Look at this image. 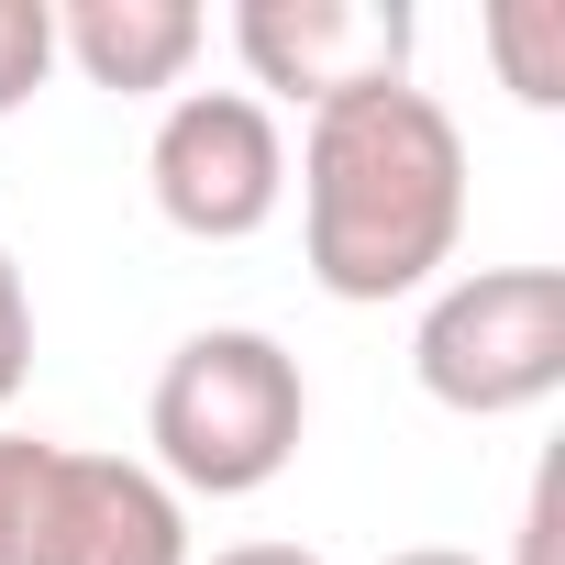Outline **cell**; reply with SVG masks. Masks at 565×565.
<instances>
[{
    "instance_id": "obj_1",
    "label": "cell",
    "mask_w": 565,
    "mask_h": 565,
    "mask_svg": "<svg viewBox=\"0 0 565 565\" xmlns=\"http://www.w3.org/2000/svg\"><path fill=\"white\" fill-rule=\"evenodd\" d=\"M466 244V134L433 89H355L300 134V255L333 300L388 311L444 289Z\"/></svg>"
},
{
    "instance_id": "obj_2",
    "label": "cell",
    "mask_w": 565,
    "mask_h": 565,
    "mask_svg": "<svg viewBox=\"0 0 565 565\" xmlns=\"http://www.w3.org/2000/svg\"><path fill=\"white\" fill-rule=\"evenodd\" d=\"M300 433H311V377L255 322L189 333L156 366V399H145V444H156V477L178 499H255V488H277L289 455H300Z\"/></svg>"
},
{
    "instance_id": "obj_3",
    "label": "cell",
    "mask_w": 565,
    "mask_h": 565,
    "mask_svg": "<svg viewBox=\"0 0 565 565\" xmlns=\"http://www.w3.org/2000/svg\"><path fill=\"white\" fill-rule=\"evenodd\" d=\"M411 377L422 399L466 411V422H510L543 411L565 388V266H466L422 300L411 333Z\"/></svg>"
},
{
    "instance_id": "obj_4",
    "label": "cell",
    "mask_w": 565,
    "mask_h": 565,
    "mask_svg": "<svg viewBox=\"0 0 565 565\" xmlns=\"http://www.w3.org/2000/svg\"><path fill=\"white\" fill-rule=\"evenodd\" d=\"M145 189L189 244H244L289 200V134L255 89H178L145 145Z\"/></svg>"
},
{
    "instance_id": "obj_5",
    "label": "cell",
    "mask_w": 565,
    "mask_h": 565,
    "mask_svg": "<svg viewBox=\"0 0 565 565\" xmlns=\"http://www.w3.org/2000/svg\"><path fill=\"white\" fill-rule=\"evenodd\" d=\"M411 0H244L233 12V56L255 78V100L277 111H333L355 89H399L411 78Z\"/></svg>"
},
{
    "instance_id": "obj_6",
    "label": "cell",
    "mask_w": 565,
    "mask_h": 565,
    "mask_svg": "<svg viewBox=\"0 0 565 565\" xmlns=\"http://www.w3.org/2000/svg\"><path fill=\"white\" fill-rule=\"evenodd\" d=\"M23 565H189V499L134 455H45Z\"/></svg>"
},
{
    "instance_id": "obj_7",
    "label": "cell",
    "mask_w": 565,
    "mask_h": 565,
    "mask_svg": "<svg viewBox=\"0 0 565 565\" xmlns=\"http://www.w3.org/2000/svg\"><path fill=\"white\" fill-rule=\"evenodd\" d=\"M200 45H211L200 0H67V12H56V56L89 89H122V100L178 89Z\"/></svg>"
},
{
    "instance_id": "obj_8",
    "label": "cell",
    "mask_w": 565,
    "mask_h": 565,
    "mask_svg": "<svg viewBox=\"0 0 565 565\" xmlns=\"http://www.w3.org/2000/svg\"><path fill=\"white\" fill-rule=\"evenodd\" d=\"M488 56H499L521 111H554L565 100V0H499L488 12Z\"/></svg>"
},
{
    "instance_id": "obj_9",
    "label": "cell",
    "mask_w": 565,
    "mask_h": 565,
    "mask_svg": "<svg viewBox=\"0 0 565 565\" xmlns=\"http://www.w3.org/2000/svg\"><path fill=\"white\" fill-rule=\"evenodd\" d=\"M56 78V0H0V122Z\"/></svg>"
},
{
    "instance_id": "obj_10",
    "label": "cell",
    "mask_w": 565,
    "mask_h": 565,
    "mask_svg": "<svg viewBox=\"0 0 565 565\" xmlns=\"http://www.w3.org/2000/svg\"><path fill=\"white\" fill-rule=\"evenodd\" d=\"M45 433H0V565H23V532H34V488H45Z\"/></svg>"
},
{
    "instance_id": "obj_11",
    "label": "cell",
    "mask_w": 565,
    "mask_h": 565,
    "mask_svg": "<svg viewBox=\"0 0 565 565\" xmlns=\"http://www.w3.org/2000/svg\"><path fill=\"white\" fill-rule=\"evenodd\" d=\"M23 377H34V289H23L12 244H0V411L23 399Z\"/></svg>"
},
{
    "instance_id": "obj_12",
    "label": "cell",
    "mask_w": 565,
    "mask_h": 565,
    "mask_svg": "<svg viewBox=\"0 0 565 565\" xmlns=\"http://www.w3.org/2000/svg\"><path fill=\"white\" fill-rule=\"evenodd\" d=\"M521 565H554V466H543L532 499H521Z\"/></svg>"
},
{
    "instance_id": "obj_13",
    "label": "cell",
    "mask_w": 565,
    "mask_h": 565,
    "mask_svg": "<svg viewBox=\"0 0 565 565\" xmlns=\"http://www.w3.org/2000/svg\"><path fill=\"white\" fill-rule=\"evenodd\" d=\"M211 565H322L311 543H233V554H211Z\"/></svg>"
},
{
    "instance_id": "obj_14",
    "label": "cell",
    "mask_w": 565,
    "mask_h": 565,
    "mask_svg": "<svg viewBox=\"0 0 565 565\" xmlns=\"http://www.w3.org/2000/svg\"><path fill=\"white\" fill-rule=\"evenodd\" d=\"M388 565H477V554H455V543H399Z\"/></svg>"
}]
</instances>
